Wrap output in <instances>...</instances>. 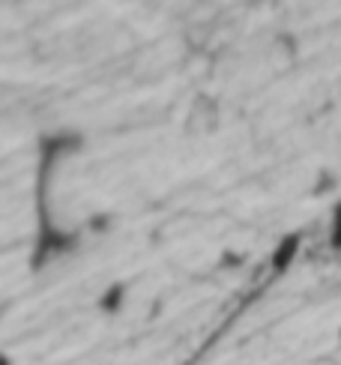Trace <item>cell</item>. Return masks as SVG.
Listing matches in <instances>:
<instances>
[{"label":"cell","instance_id":"6da1fadb","mask_svg":"<svg viewBox=\"0 0 341 365\" xmlns=\"http://www.w3.org/2000/svg\"><path fill=\"white\" fill-rule=\"evenodd\" d=\"M120 297H123V291H120V287H114V291H108V294H105V309H117Z\"/></svg>","mask_w":341,"mask_h":365},{"label":"cell","instance_id":"7a4b0ae2","mask_svg":"<svg viewBox=\"0 0 341 365\" xmlns=\"http://www.w3.org/2000/svg\"><path fill=\"white\" fill-rule=\"evenodd\" d=\"M0 365H12V362H9V356H4V354H0Z\"/></svg>","mask_w":341,"mask_h":365}]
</instances>
